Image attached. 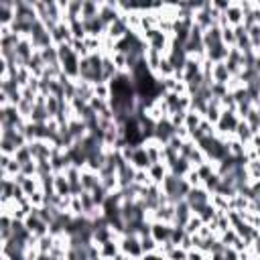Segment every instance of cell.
<instances>
[{
  "label": "cell",
  "mask_w": 260,
  "mask_h": 260,
  "mask_svg": "<svg viewBox=\"0 0 260 260\" xmlns=\"http://www.w3.org/2000/svg\"><path fill=\"white\" fill-rule=\"evenodd\" d=\"M175 134V126L171 124L169 116L156 120V126H154V138L160 142V144H167L171 140V136Z\"/></svg>",
  "instance_id": "8992f818"
},
{
  "label": "cell",
  "mask_w": 260,
  "mask_h": 260,
  "mask_svg": "<svg viewBox=\"0 0 260 260\" xmlns=\"http://www.w3.org/2000/svg\"><path fill=\"white\" fill-rule=\"evenodd\" d=\"M140 246H142V256L158 248V244H156V240H154V238H152L150 234H144V236H140Z\"/></svg>",
  "instance_id": "836d02e7"
},
{
  "label": "cell",
  "mask_w": 260,
  "mask_h": 260,
  "mask_svg": "<svg viewBox=\"0 0 260 260\" xmlns=\"http://www.w3.org/2000/svg\"><path fill=\"white\" fill-rule=\"evenodd\" d=\"M167 258H187V250L183 246H173V250L169 252Z\"/></svg>",
  "instance_id": "7dc6e473"
},
{
  "label": "cell",
  "mask_w": 260,
  "mask_h": 260,
  "mask_svg": "<svg viewBox=\"0 0 260 260\" xmlns=\"http://www.w3.org/2000/svg\"><path fill=\"white\" fill-rule=\"evenodd\" d=\"M167 167H169V171H171V173H175L177 177H185V175H187V171H189L193 165L189 162V158H185V156H181V154H179V156H177L173 162H169Z\"/></svg>",
  "instance_id": "ffe728a7"
},
{
  "label": "cell",
  "mask_w": 260,
  "mask_h": 260,
  "mask_svg": "<svg viewBox=\"0 0 260 260\" xmlns=\"http://www.w3.org/2000/svg\"><path fill=\"white\" fill-rule=\"evenodd\" d=\"M203 223H205V221H203V217H201L199 213H193V215L187 219L185 230H187V234H197V232H199V228H201Z\"/></svg>",
  "instance_id": "4dcf8cb0"
},
{
  "label": "cell",
  "mask_w": 260,
  "mask_h": 260,
  "mask_svg": "<svg viewBox=\"0 0 260 260\" xmlns=\"http://www.w3.org/2000/svg\"><path fill=\"white\" fill-rule=\"evenodd\" d=\"M26 144H28V148H30L35 160L51 158V154H53V150H55V144H53V142H49V140H41V138L30 140V142H26Z\"/></svg>",
  "instance_id": "277c9868"
},
{
  "label": "cell",
  "mask_w": 260,
  "mask_h": 260,
  "mask_svg": "<svg viewBox=\"0 0 260 260\" xmlns=\"http://www.w3.org/2000/svg\"><path fill=\"white\" fill-rule=\"evenodd\" d=\"M112 59L118 67V71H126L128 69V63H126V53H120V51H114L112 53Z\"/></svg>",
  "instance_id": "ee69618b"
},
{
  "label": "cell",
  "mask_w": 260,
  "mask_h": 260,
  "mask_svg": "<svg viewBox=\"0 0 260 260\" xmlns=\"http://www.w3.org/2000/svg\"><path fill=\"white\" fill-rule=\"evenodd\" d=\"M69 211L75 213V215H83V203H81V197H79V195H71Z\"/></svg>",
  "instance_id": "7bdbcfd3"
},
{
  "label": "cell",
  "mask_w": 260,
  "mask_h": 260,
  "mask_svg": "<svg viewBox=\"0 0 260 260\" xmlns=\"http://www.w3.org/2000/svg\"><path fill=\"white\" fill-rule=\"evenodd\" d=\"M35 45L30 43V39L28 37H22L20 39V43L16 45V49H14V53H16V61H18V65H26L28 63V59L35 55Z\"/></svg>",
  "instance_id": "52a82bcc"
},
{
  "label": "cell",
  "mask_w": 260,
  "mask_h": 260,
  "mask_svg": "<svg viewBox=\"0 0 260 260\" xmlns=\"http://www.w3.org/2000/svg\"><path fill=\"white\" fill-rule=\"evenodd\" d=\"M55 193H59L63 197L71 195V183L65 173H55Z\"/></svg>",
  "instance_id": "603a6c76"
},
{
  "label": "cell",
  "mask_w": 260,
  "mask_h": 260,
  "mask_svg": "<svg viewBox=\"0 0 260 260\" xmlns=\"http://www.w3.org/2000/svg\"><path fill=\"white\" fill-rule=\"evenodd\" d=\"M102 71H104V79H106V81H110V79L118 73V67H116V63H114V59H112V55H110V53H104Z\"/></svg>",
  "instance_id": "4316f807"
},
{
  "label": "cell",
  "mask_w": 260,
  "mask_h": 260,
  "mask_svg": "<svg viewBox=\"0 0 260 260\" xmlns=\"http://www.w3.org/2000/svg\"><path fill=\"white\" fill-rule=\"evenodd\" d=\"M162 2V6H179L183 0H160Z\"/></svg>",
  "instance_id": "c3c4849f"
},
{
  "label": "cell",
  "mask_w": 260,
  "mask_h": 260,
  "mask_svg": "<svg viewBox=\"0 0 260 260\" xmlns=\"http://www.w3.org/2000/svg\"><path fill=\"white\" fill-rule=\"evenodd\" d=\"M71 47H73V51L83 59V57H89L91 55V51L85 47V43H83V39H73L71 41Z\"/></svg>",
  "instance_id": "74e56055"
},
{
  "label": "cell",
  "mask_w": 260,
  "mask_h": 260,
  "mask_svg": "<svg viewBox=\"0 0 260 260\" xmlns=\"http://www.w3.org/2000/svg\"><path fill=\"white\" fill-rule=\"evenodd\" d=\"M201 120H203V114H199L197 110H187L185 112V122H183V126L185 128H189V132H193L195 128H199V124H201Z\"/></svg>",
  "instance_id": "484cf974"
},
{
  "label": "cell",
  "mask_w": 260,
  "mask_h": 260,
  "mask_svg": "<svg viewBox=\"0 0 260 260\" xmlns=\"http://www.w3.org/2000/svg\"><path fill=\"white\" fill-rule=\"evenodd\" d=\"M219 185H221V175H219L217 171H213L209 177L203 179V187H205L209 193H215V191L219 189Z\"/></svg>",
  "instance_id": "f1b7e54d"
},
{
  "label": "cell",
  "mask_w": 260,
  "mask_h": 260,
  "mask_svg": "<svg viewBox=\"0 0 260 260\" xmlns=\"http://www.w3.org/2000/svg\"><path fill=\"white\" fill-rule=\"evenodd\" d=\"M120 16H122V10L118 6H114V4H102L100 6V18L104 20L106 26L112 24L114 20H118Z\"/></svg>",
  "instance_id": "e0dca14e"
},
{
  "label": "cell",
  "mask_w": 260,
  "mask_h": 260,
  "mask_svg": "<svg viewBox=\"0 0 260 260\" xmlns=\"http://www.w3.org/2000/svg\"><path fill=\"white\" fill-rule=\"evenodd\" d=\"M100 183H102V179H100V173H98V171L81 169V185H83V191H91V189H95Z\"/></svg>",
  "instance_id": "ac0fdd59"
},
{
  "label": "cell",
  "mask_w": 260,
  "mask_h": 260,
  "mask_svg": "<svg viewBox=\"0 0 260 260\" xmlns=\"http://www.w3.org/2000/svg\"><path fill=\"white\" fill-rule=\"evenodd\" d=\"M93 95H95V98H102V100H108V98H110V83H108V81H98V83H93Z\"/></svg>",
  "instance_id": "8d00e7d4"
},
{
  "label": "cell",
  "mask_w": 260,
  "mask_h": 260,
  "mask_svg": "<svg viewBox=\"0 0 260 260\" xmlns=\"http://www.w3.org/2000/svg\"><path fill=\"white\" fill-rule=\"evenodd\" d=\"M118 244L126 258H142V246H140L138 234H122Z\"/></svg>",
  "instance_id": "6da1fadb"
},
{
  "label": "cell",
  "mask_w": 260,
  "mask_h": 260,
  "mask_svg": "<svg viewBox=\"0 0 260 260\" xmlns=\"http://www.w3.org/2000/svg\"><path fill=\"white\" fill-rule=\"evenodd\" d=\"M14 158L22 165V162H28V160H32L35 156H32V152H30V148H28V144H24V146H20L16 152H14Z\"/></svg>",
  "instance_id": "f35d334b"
},
{
  "label": "cell",
  "mask_w": 260,
  "mask_h": 260,
  "mask_svg": "<svg viewBox=\"0 0 260 260\" xmlns=\"http://www.w3.org/2000/svg\"><path fill=\"white\" fill-rule=\"evenodd\" d=\"M83 20V26H85V32L91 35V37H104L106 35V24L104 20L98 16H91V18H81Z\"/></svg>",
  "instance_id": "30bf717a"
},
{
  "label": "cell",
  "mask_w": 260,
  "mask_h": 260,
  "mask_svg": "<svg viewBox=\"0 0 260 260\" xmlns=\"http://www.w3.org/2000/svg\"><path fill=\"white\" fill-rule=\"evenodd\" d=\"M16 18L14 6H0V24H12Z\"/></svg>",
  "instance_id": "f546056e"
},
{
  "label": "cell",
  "mask_w": 260,
  "mask_h": 260,
  "mask_svg": "<svg viewBox=\"0 0 260 260\" xmlns=\"http://www.w3.org/2000/svg\"><path fill=\"white\" fill-rule=\"evenodd\" d=\"M45 65H59V53H57V45H49V47H43L39 49Z\"/></svg>",
  "instance_id": "d4e9b609"
},
{
  "label": "cell",
  "mask_w": 260,
  "mask_h": 260,
  "mask_svg": "<svg viewBox=\"0 0 260 260\" xmlns=\"http://www.w3.org/2000/svg\"><path fill=\"white\" fill-rule=\"evenodd\" d=\"M187 203L191 205L193 213H199L203 209V205H207L211 201V193L203 187V185H197V187H191L189 193H187Z\"/></svg>",
  "instance_id": "3957f363"
},
{
  "label": "cell",
  "mask_w": 260,
  "mask_h": 260,
  "mask_svg": "<svg viewBox=\"0 0 260 260\" xmlns=\"http://www.w3.org/2000/svg\"><path fill=\"white\" fill-rule=\"evenodd\" d=\"M254 2H256V6H258V8H260V0H254Z\"/></svg>",
  "instance_id": "681fc988"
},
{
  "label": "cell",
  "mask_w": 260,
  "mask_h": 260,
  "mask_svg": "<svg viewBox=\"0 0 260 260\" xmlns=\"http://www.w3.org/2000/svg\"><path fill=\"white\" fill-rule=\"evenodd\" d=\"M246 171H248L250 181L260 179V156H258V158H250V160L246 162Z\"/></svg>",
  "instance_id": "1f68e13d"
},
{
  "label": "cell",
  "mask_w": 260,
  "mask_h": 260,
  "mask_svg": "<svg viewBox=\"0 0 260 260\" xmlns=\"http://www.w3.org/2000/svg\"><path fill=\"white\" fill-rule=\"evenodd\" d=\"M228 53H230V47H228L225 43H217V45L205 49V57H207L209 61H213V63L225 61V59H228Z\"/></svg>",
  "instance_id": "4fadbf2b"
},
{
  "label": "cell",
  "mask_w": 260,
  "mask_h": 260,
  "mask_svg": "<svg viewBox=\"0 0 260 260\" xmlns=\"http://www.w3.org/2000/svg\"><path fill=\"white\" fill-rule=\"evenodd\" d=\"M167 173H169V167H167V162L165 160H158V162H152L150 167H148V175H150V179H152V183H162V179L167 177Z\"/></svg>",
  "instance_id": "44dd1931"
},
{
  "label": "cell",
  "mask_w": 260,
  "mask_h": 260,
  "mask_svg": "<svg viewBox=\"0 0 260 260\" xmlns=\"http://www.w3.org/2000/svg\"><path fill=\"white\" fill-rule=\"evenodd\" d=\"M128 30H130V28H128V24H126V18H124V16H120L118 20H114L112 24H108V26H106V37H110V39L118 41V39L126 37V32H128Z\"/></svg>",
  "instance_id": "8fae6325"
},
{
  "label": "cell",
  "mask_w": 260,
  "mask_h": 260,
  "mask_svg": "<svg viewBox=\"0 0 260 260\" xmlns=\"http://www.w3.org/2000/svg\"><path fill=\"white\" fill-rule=\"evenodd\" d=\"M211 77H213V83H225V85H228L232 73H230L225 61H217V63H213V67H211Z\"/></svg>",
  "instance_id": "9a60e30c"
},
{
  "label": "cell",
  "mask_w": 260,
  "mask_h": 260,
  "mask_svg": "<svg viewBox=\"0 0 260 260\" xmlns=\"http://www.w3.org/2000/svg\"><path fill=\"white\" fill-rule=\"evenodd\" d=\"M185 179L189 181V185H191V187H197V185H203V181H201V175H199V171H197L195 167H191V169L187 171V175H185Z\"/></svg>",
  "instance_id": "b9f144b4"
},
{
  "label": "cell",
  "mask_w": 260,
  "mask_h": 260,
  "mask_svg": "<svg viewBox=\"0 0 260 260\" xmlns=\"http://www.w3.org/2000/svg\"><path fill=\"white\" fill-rule=\"evenodd\" d=\"M28 39H30V43L35 45V49H37V51H39V49H43V47L55 45V43H53V37H51V30L43 24V20H41V18L32 24V30H30Z\"/></svg>",
  "instance_id": "7a4b0ae2"
},
{
  "label": "cell",
  "mask_w": 260,
  "mask_h": 260,
  "mask_svg": "<svg viewBox=\"0 0 260 260\" xmlns=\"http://www.w3.org/2000/svg\"><path fill=\"white\" fill-rule=\"evenodd\" d=\"M217 43H223V39H221V26L219 24H213V26H209V28L203 30V45L207 49V47H213Z\"/></svg>",
  "instance_id": "d6986e66"
},
{
  "label": "cell",
  "mask_w": 260,
  "mask_h": 260,
  "mask_svg": "<svg viewBox=\"0 0 260 260\" xmlns=\"http://www.w3.org/2000/svg\"><path fill=\"white\" fill-rule=\"evenodd\" d=\"M37 160L32 158V160H28V162H22V169H20V173L22 175H26V177H32V175H37Z\"/></svg>",
  "instance_id": "f6af8a7d"
},
{
  "label": "cell",
  "mask_w": 260,
  "mask_h": 260,
  "mask_svg": "<svg viewBox=\"0 0 260 260\" xmlns=\"http://www.w3.org/2000/svg\"><path fill=\"white\" fill-rule=\"evenodd\" d=\"M169 75H175V67L171 65V61L167 59V55L162 57L160 65H158V71H156V77L162 79V77H169Z\"/></svg>",
  "instance_id": "d6a6232c"
},
{
  "label": "cell",
  "mask_w": 260,
  "mask_h": 260,
  "mask_svg": "<svg viewBox=\"0 0 260 260\" xmlns=\"http://www.w3.org/2000/svg\"><path fill=\"white\" fill-rule=\"evenodd\" d=\"M91 197H93L95 205H104V201H106V197H108V191L104 189V185H102V183H100L95 189H91Z\"/></svg>",
  "instance_id": "60d3db41"
},
{
  "label": "cell",
  "mask_w": 260,
  "mask_h": 260,
  "mask_svg": "<svg viewBox=\"0 0 260 260\" xmlns=\"http://www.w3.org/2000/svg\"><path fill=\"white\" fill-rule=\"evenodd\" d=\"M51 37H53V43H55V45H59V43H71V41H73V35H71L69 22H67V20L57 22V26L51 30Z\"/></svg>",
  "instance_id": "9c48e42d"
},
{
  "label": "cell",
  "mask_w": 260,
  "mask_h": 260,
  "mask_svg": "<svg viewBox=\"0 0 260 260\" xmlns=\"http://www.w3.org/2000/svg\"><path fill=\"white\" fill-rule=\"evenodd\" d=\"M79 61H81V57L73 51L71 55H67L65 59H61L59 63H61V69H63V73H65L67 77L77 79V77H79Z\"/></svg>",
  "instance_id": "ba28073f"
},
{
  "label": "cell",
  "mask_w": 260,
  "mask_h": 260,
  "mask_svg": "<svg viewBox=\"0 0 260 260\" xmlns=\"http://www.w3.org/2000/svg\"><path fill=\"white\" fill-rule=\"evenodd\" d=\"M221 39H223V43L228 47H236V30H234V26H230V24L221 26Z\"/></svg>",
  "instance_id": "d590c367"
},
{
  "label": "cell",
  "mask_w": 260,
  "mask_h": 260,
  "mask_svg": "<svg viewBox=\"0 0 260 260\" xmlns=\"http://www.w3.org/2000/svg\"><path fill=\"white\" fill-rule=\"evenodd\" d=\"M223 18H225V22H228L230 26L244 24V10H242V6H240V4H236V2H232V4H230V8L223 12Z\"/></svg>",
  "instance_id": "7c38bea8"
},
{
  "label": "cell",
  "mask_w": 260,
  "mask_h": 260,
  "mask_svg": "<svg viewBox=\"0 0 260 260\" xmlns=\"http://www.w3.org/2000/svg\"><path fill=\"white\" fill-rule=\"evenodd\" d=\"M171 230H173V223H167V221H160V219L150 221V236L156 240V244L171 242Z\"/></svg>",
  "instance_id": "5b68a950"
},
{
  "label": "cell",
  "mask_w": 260,
  "mask_h": 260,
  "mask_svg": "<svg viewBox=\"0 0 260 260\" xmlns=\"http://www.w3.org/2000/svg\"><path fill=\"white\" fill-rule=\"evenodd\" d=\"M26 67H28V71H30L35 77H41V75H43V71H45V61H43V57H41L39 51H35V55L28 59Z\"/></svg>",
  "instance_id": "cb8c5ba5"
},
{
  "label": "cell",
  "mask_w": 260,
  "mask_h": 260,
  "mask_svg": "<svg viewBox=\"0 0 260 260\" xmlns=\"http://www.w3.org/2000/svg\"><path fill=\"white\" fill-rule=\"evenodd\" d=\"M100 2L98 0H83L81 2V18H91L100 14Z\"/></svg>",
  "instance_id": "83f0119b"
},
{
  "label": "cell",
  "mask_w": 260,
  "mask_h": 260,
  "mask_svg": "<svg viewBox=\"0 0 260 260\" xmlns=\"http://www.w3.org/2000/svg\"><path fill=\"white\" fill-rule=\"evenodd\" d=\"M238 238H240V236H238V232H236L234 228H228L225 232H221V234H219V240H221L225 246H234Z\"/></svg>",
  "instance_id": "ab89813d"
},
{
  "label": "cell",
  "mask_w": 260,
  "mask_h": 260,
  "mask_svg": "<svg viewBox=\"0 0 260 260\" xmlns=\"http://www.w3.org/2000/svg\"><path fill=\"white\" fill-rule=\"evenodd\" d=\"M209 4H211V8H215V10H219V12H225V10L230 8L232 0H209Z\"/></svg>",
  "instance_id": "bcb514c9"
},
{
  "label": "cell",
  "mask_w": 260,
  "mask_h": 260,
  "mask_svg": "<svg viewBox=\"0 0 260 260\" xmlns=\"http://www.w3.org/2000/svg\"><path fill=\"white\" fill-rule=\"evenodd\" d=\"M252 134H254L252 126H250L246 120H240V122H238V126H236V132H234V136H236L238 140H242L244 144H248V142L252 140Z\"/></svg>",
  "instance_id": "7402d4cb"
},
{
  "label": "cell",
  "mask_w": 260,
  "mask_h": 260,
  "mask_svg": "<svg viewBox=\"0 0 260 260\" xmlns=\"http://www.w3.org/2000/svg\"><path fill=\"white\" fill-rule=\"evenodd\" d=\"M191 215H193V209H191V205L187 203V199H181V201L175 203V223L185 225Z\"/></svg>",
  "instance_id": "2e32d148"
},
{
  "label": "cell",
  "mask_w": 260,
  "mask_h": 260,
  "mask_svg": "<svg viewBox=\"0 0 260 260\" xmlns=\"http://www.w3.org/2000/svg\"><path fill=\"white\" fill-rule=\"evenodd\" d=\"M232 2H234V0H232Z\"/></svg>",
  "instance_id": "f907efd6"
},
{
  "label": "cell",
  "mask_w": 260,
  "mask_h": 260,
  "mask_svg": "<svg viewBox=\"0 0 260 260\" xmlns=\"http://www.w3.org/2000/svg\"><path fill=\"white\" fill-rule=\"evenodd\" d=\"M246 28H248V37H250L252 49L258 51L260 49V24H252V26H246Z\"/></svg>",
  "instance_id": "e575fe53"
},
{
  "label": "cell",
  "mask_w": 260,
  "mask_h": 260,
  "mask_svg": "<svg viewBox=\"0 0 260 260\" xmlns=\"http://www.w3.org/2000/svg\"><path fill=\"white\" fill-rule=\"evenodd\" d=\"M130 162L136 167V169H148L152 162H150V158H148V152H146V148H144V144H138V146H134V152H132V158H130Z\"/></svg>",
  "instance_id": "5bb4252c"
}]
</instances>
